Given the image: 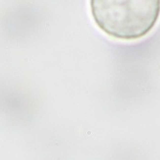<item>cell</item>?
Wrapping results in <instances>:
<instances>
[{
	"instance_id": "1",
	"label": "cell",
	"mask_w": 160,
	"mask_h": 160,
	"mask_svg": "<svg viewBox=\"0 0 160 160\" xmlns=\"http://www.w3.org/2000/svg\"><path fill=\"white\" fill-rule=\"evenodd\" d=\"M89 6L99 29L121 40L146 36L160 17V0H89Z\"/></svg>"
}]
</instances>
